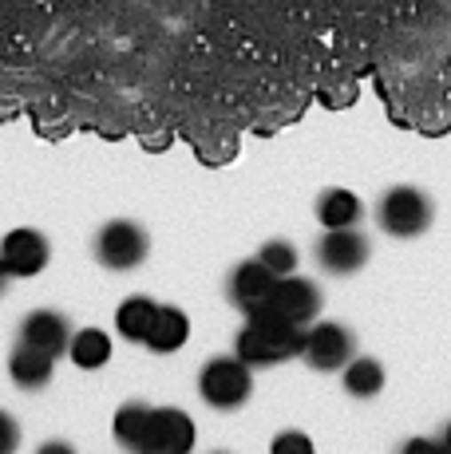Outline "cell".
Wrapping results in <instances>:
<instances>
[{
  "label": "cell",
  "mask_w": 451,
  "mask_h": 454,
  "mask_svg": "<svg viewBox=\"0 0 451 454\" xmlns=\"http://www.w3.org/2000/svg\"><path fill=\"white\" fill-rule=\"evenodd\" d=\"M12 281V277H8V269H4V261H0V289H4V285Z\"/></svg>",
  "instance_id": "obj_24"
},
{
  "label": "cell",
  "mask_w": 451,
  "mask_h": 454,
  "mask_svg": "<svg viewBox=\"0 0 451 454\" xmlns=\"http://www.w3.org/2000/svg\"><path fill=\"white\" fill-rule=\"evenodd\" d=\"M154 317H159V301H151V296H143V293L127 296V301L115 309V332L127 340V344H146Z\"/></svg>",
  "instance_id": "obj_14"
},
{
  "label": "cell",
  "mask_w": 451,
  "mask_h": 454,
  "mask_svg": "<svg viewBox=\"0 0 451 454\" xmlns=\"http://www.w3.org/2000/svg\"><path fill=\"white\" fill-rule=\"evenodd\" d=\"M56 375V356L36 352L28 344H16L12 356H8V380L20 391H44Z\"/></svg>",
  "instance_id": "obj_12"
},
{
  "label": "cell",
  "mask_w": 451,
  "mask_h": 454,
  "mask_svg": "<svg viewBox=\"0 0 451 454\" xmlns=\"http://www.w3.org/2000/svg\"><path fill=\"white\" fill-rule=\"evenodd\" d=\"M273 285H277V277L257 257H249V261H241V265H233L230 281H226V293H230V301L238 304L241 312H249V309L270 301Z\"/></svg>",
  "instance_id": "obj_11"
},
{
  "label": "cell",
  "mask_w": 451,
  "mask_h": 454,
  "mask_svg": "<svg viewBox=\"0 0 451 454\" xmlns=\"http://www.w3.org/2000/svg\"><path fill=\"white\" fill-rule=\"evenodd\" d=\"M44 454H72V442H44Z\"/></svg>",
  "instance_id": "obj_22"
},
{
  "label": "cell",
  "mask_w": 451,
  "mask_h": 454,
  "mask_svg": "<svg viewBox=\"0 0 451 454\" xmlns=\"http://www.w3.org/2000/svg\"><path fill=\"white\" fill-rule=\"evenodd\" d=\"M0 261H4L8 277H40L51 261V246L40 230L20 225L0 238Z\"/></svg>",
  "instance_id": "obj_8"
},
{
  "label": "cell",
  "mask_w": 451,
  "mask_h": 454,
  "mask_svg": "<svg viewBox=\"0 0 451 454\" xmlns=\"http://www.w3.org/2000/svg\"><path fill=\"white\" fill-rule=\"evenodd\" d=\"M186 340H190V317L182 309H175V304H159V317H154V325H151L146 348H151L154 356H170V352H178Z\"/></svg>",
  "instance_id": "obj_15"
},
{
  "label": "cell",
  "mask_w": 451,
  "mask_h": 454,
  "mask_svg": "<svg viewBox=\"0 0 451 454\" xmlns=\"http://www.w3.org/2000/svg\"><path fill=\"white\" fill-rule=\"evenodd\" d=\"M317 265L325 269L328 277H349V273H360L368 265V238L357 230V225H341V230H325L317 241Z\"/></svg>",
  "instance_id": "obj_6"
},
{
  "label": "cell",
  "mask_w": 451,
  "mask_h": 454,
  "mask_svg": "<svg viewBox=\"0 0 451 454\" xmlns=\"http://www.w3.org/2000/svg\"><path fill=\"white\" fill-rule=\"evenodd\" d=\"M301 344H305V328L285 320L265 301L246 312V325H241L238 340H233V356L246 360L249 368H277V364L301 356Z\"/></svg>",
  "instance_id": "obj_1"
},
{
  "label": "cell",
  "mask_w": 451,
  "mask_h": 454,
  "mask_svg": "<svg viewBox=\"0 0 451 454\" xmlns=\"http://www.w3.org/2000/svg\"><path fill=\"white\" fill-rule=\"evenodd\" d=\"M431 217H436V206H431L428 190H420V186H392V190H384L376 202L380 230H384L388 238H400V241L428 233Z\"/></svg>",
  "instance_id": "obj_3"
},
{
  "label": "cell",
  "mask_w": 451,
  "mask_h": 454,
  "mask_svg": "<svg viewBox=\"0 0 451 454\" xmlns=\"http://www.w3.org/2000/svg\"><path fill=\"white\" fill-rule=\"evenodd\" d=\"M364 217V202L357 190H344V186H328L320 190L317 198V222L325 230H341V225H360Z\"/></svg>",
  "instance_id": "obj_13"
},
{
  "label": "cell",
  "mask_w": 451,
  "mask_h": 454,
  "mask_svg": "<svg viewBox=\"0 0 451 454\" xmlns=\"http://www.w3.org/2000/svg\"><path fill=\"white\" fill-rule=\"evenodd\" d=\"M67 340H72V325H67V317L56 309H32L28 317L20 320V344L36 348V352H48L59 360V356L67 352Z\"/></svg>",
  "instance_id": "obj_10"
},
{
  "label": "cell",
  "mask_w": 451,
  "mask_h": 454,
  "mask_svg": "<svg viewBox=\"0 0 451 454\" xmlns=\"http://www.w3.org/2000/svg\"><path fill=\"white\" fill-rule=\"evenodd\" d=\"M91 253L103 269H115V273H127V269H138L151 253V238L146 230L131 217H111V222L99 225L91 241Z\"/></svg>",
  "instance_id": "obj_4"
},
{
  "label": "cell",
  "mask_w": 451,
  "mask_h": 454,
  "mask_svg": "<svg viewBox=\"0 0 451 454\" xmlns=\"http://www.w3.org/2000/svg\"><path fill=\"white\" fill-rule=\"evenodd\" d=\"M16 447H20V423L0 407V454H12Z\"/></svg>",
  "instance_id": "obj_21"
},
{
  "label": "cell",
  "mask_w": 451,
  "mask_h": 454,
  "mask_svg": "<svg viewBox=\"0 0 451 454\" xmlns=\"http://www.w3.org/2000/svg\"><path fill=\"white\" fill-rule=\"evenodd\" d=\"M111 352H115V344H111V336L103 328H75L72 340H67V360L83 372L107 368Z\"/></svg>",
  "instance_id": "obj_16"
},
{
  "label": "cell",
  "mask_w": 451,
  "mask_h": 454,
  "mask_svg": "<svg viewBox=\"0 0 451 454\" xmlns=\"http://www.w3.org/2000/svg\"><path fill=\"white\" fill-rule=\"evenodd\" d=\"M198 395L214 411H238L254 395V368L238 356H210L198 368Z\"/></svg>",
  "instance_id": "obj_2"
},
{
  "label": "cell",
  "mask_w": 451,
  "mask_h": 454,
  "mask_svg": "<svg viewBox=\"0 0 451 454\" xmlns=\"http://www.w3.org/2000/svg\"><path fill=\"white\" fill-rule=\"evenodd\" d=\"M341 383L352 399H376L384 391V364L372 356H352L341 368Z\"/></svg>",
  "instance_id": "obj_17"
},
{
  "label": "cell",
  "mask_w": 451,
  "mask_h": 454,
  "mask_svg": "<svg viewBox=\"0 0 451 454\" xmlns=\"http://www.w3.org/2000/svg\"><path fill=\"white\" fill-rule=\"evenodd\" d=\"M270 304L281 312L285 320L309 328L320 317V289L309 281V277L285 273V277H277V285H273V293H270Z\"/></svg>",
  "instance_id": "obj_9"
},
{
  "label": "cell",
  "mask_w": 451,
  "mask_h": 454,
  "mask_svg": "<svg viewBox=\"0 0 451 454\" xmlns=\"http://www.w3.org/2000/svg\"><path fill=\"white\" fill-rule=\"evenodd\" d=\"M257 261H262L273 277H285V273H297L301 253H297V246H289V241L273 238V241H265V246L257 249Z\"/></svg>",
  "instance_id": "obj_19"
},
{
  "label": "cell",
  "mask_w": 451,
  "mask_h": 454,
  "mask_svg": "<svg viewBox=\"0 0 451 454\" xmlns=\"http://www.w3.org/2000/svg\"><path fill=\"white\" fill-rule=\"evenodd\" d=\"M352 356H357V340H352V328H344L341 320H313L305 328L301 360L313 372H341Z\"/></svg>",
  "instance_id": "obj_5"
},
{
  "label": "cell",
  "mask_w": 451,
  "mask_h": 454,
  "mask_svg": "<svg viewBox=\"0 0 451 454\" xmlns=\"http://www.w3.org/2000/svg\"><path fill=\"white\" fill-rule=\"evenodd\" d=\"M146 415H151V407L146 403H123L111 419V431H115V442L123 450H135L143 454V439H146Z\"/></svg>",
  "instance_id": "obj_18"
},
{
  "label": "cell",
  "mask_w": 451,
  "mask_h": 454,
  "mask_svg": "<svg viewBox=\"0 0 451 454\" xmlns=\"http://www.w3.org/2000/svg\"><path fill=\"white\" fill-rule=\"evenodd\" d=\"M194 439H198L194 419L182 411V407H151L143 454H186L194 447Z\"/></svg>",
  "instance_id": "obj_7"
},
{
  "label": "cell",
  "mask_w": 451,
  "mask_h": 454,
  "mask_svg": "<svg viewBox=\"0 0 451 454\" xmlns=\"http://www.w3.org/2000/svg\"><path fill=\"white\" fill-rule=\"evenodd\" d=\"M439 447H444V450H451V423L444 427V434H439Z\"/></svg>",
  "instance_id": "obj_23"
},
{
  "label": "cell",
  "mask_w": 451,
  "mask_h": 454,
  "mask_svg": "<svg viewBox=\"0 0 451 454\" xmlns=\"http://www.w3.org/2000/svg\"><path fill=\"white\" fill-rule=\"evenodd\" d=\"M270 450H273V454H285V450L313 454V439H309V434H297V431H285V434H277V439L270 442Z\"/></svg>",
  "instance_id": "obj_20"
}]
</instances>
